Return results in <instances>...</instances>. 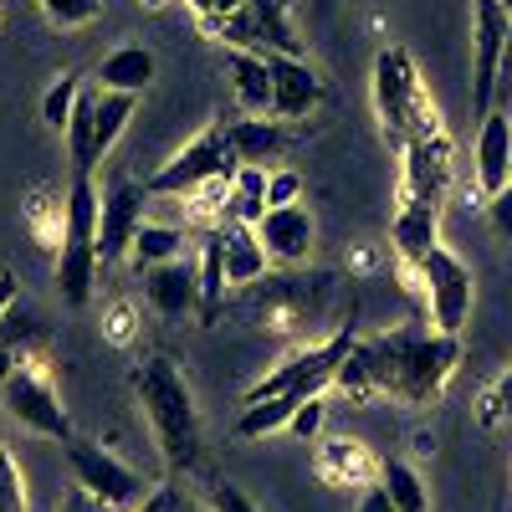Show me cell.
I'll list each match as a JSON object with an SVG mask.
<instances>
[{"label": "cell", "mask_w": 512, "mask_h": 512, "mask_svg": "<svg viewBox=\"0 0 512 512\" xmlns=\"http://www.w3.org/2000/svg\"><path fill=\"white\" fill-rule=\"evenodd\" d=\"M21 364H26L21 354H11V349H0V384H6V379H11V374H16Z\"/></svg>", "instance_id": "cell-45"}, {"label": "cell", "mask_w": 512, "mask_h": 512, "mask_svg": "<svg viewBox=\"0 0 512 512\" xmlns=\"http://www.w3.org/2000/svg\"><path fill=\"white\" fill-rule=\"evenodd\" d=\"M328 390H338V395H349V400H374L379 390H374V364H369V338H354V349L344 354V364L333 369V384Z\"/></svg>", "instance_id": "cell-30"}, {"label": "cell", "mask_w": 512, "mask_h": 512, "mask_svg": "<svg viewBox=\"0 0 512 512\" xmlns=\"http://www.w3.org/2000/svg\"><path fill=\"white\" fill-rule=\"evenodd\" d=\"M256 241L267 246L272 262L282 267H297L313 256V241H318V226L308 216V205H272L262 221H256Z\"/></svg>", "instance_id": "cell-15"}, {"label": "cell", "mask_w": 512, "mask_h": 512, "mask_svg": "<svg viewBox=\"0 0 512 512\" xmlns=\"http://www.w3.org/2000/svg\"><path fill=\"white\" fill-rule=\"evenodd\" d=\"M390 246H395L400 262L415 272L425 256L441 246V205H431V200H400L395 221H390Z\"/></svg>", "instance_id": "cell-17"}, {"label": "cell", "mask_w": 512, "mask_h": 512, "mask_svg": "<svg viewBox=\"0 0 512 512\" xmlns=\"http://www.w3.org/2000/svg\"><path fill=\"white\" fill-rule=\"evenodd\" d=\"M456 175V144L446 134V123L425 128L400 149V200H431L441 205Z\"/></svg>", "instance_id": "cell-11"}, {"label": "cell", "mask_w": 512, "mask_h": 512, "mask_svg": "<svg viewBox=\"0 0 512 512\" xmlns=\"http://www.w3.org/2000/svg\"><path fill=\"white\" fill-rule=\"evenodd\" d=\"M272 205H303V175L297 169H267V210Z\"/></svg>", "instance_id": "cell-36"}, {"label": "cell", "mask_w": 512, "mask_h": 512, "mask_svg": "<svg viewBox=\"0 0 512 512\" xmlns=\"http://www.w3.org/2000/svg\"><path fill=\"white\" fill-rule=\"evenodd\" d=\"M512 98V31H507V47H502V72H497V108Z\"/></svg>", "instance_id": "cell-42"}, {"label": "cell", "mask_w": 512, "mask_h": 512, "mask_svg": "<svg viewBox=\"0 0 512 512\" xmlns=\"http://www.w3.org/2000/svg\"><path fill=\"white\" fill-rule=\"evenodd\" d=\"M139 6H144V11H164V6H169V0H139Z\"/></svg>", "instance_id": "cell-47"}, {"label": "cell", "mask_w": 512, "mask_h": 512, "mask_svg": "<svg viewBox=\"0 0 512 512\" xmlns=\"http://www.w3.org/2000/svg\"><path fill=\"white\" fill-rule=\"evenodd\" d=\"M487 226L512 246V180H507L497 195H487Z\"/></svg>", "instance_id": "cell-39"}, {"label": "cell", "mask_w": 512, "mask_h": 512, "mask_svg": "<svg viewBox=\"0 0 512 512\" xmlns=\"http://www.w3.org/2000/svg\"><path fill=\"white\" fill-rule=\"evenodd\" d=\"M415 277H420V297H425V313H431V328L461 333L466 323H472L477 282H472V267H466L451 246H436L415 267Z\"/></svg>", "instance_id": "cell-7"}, {"label": "cell", "mask_w": 512, "mask_h": 512, "mask_svg": "<svg viewBox=\"0 0 512 512\" xmlns=\"http://www.w3.org/2000/svg\"><path fill=\"white\" fill-rule=\"evenodd\" d=\"M221 241H226V282L231 287L246 292L272 272V256L256 241V226H221Z\"/></svg>", "instance_id": "cell-23"}, {"label": "cell", "mask_w": 512, "mask_h": 512, "mask_svg": "<svg viewBox=\"0 0 512 512\" xmlns=\"http://www.w3.org/2000/svg\"><path fill=\"white\" fill-rule=\"evenodd\" d=\"M77 98H82V77H72V72H62L52 88H47V98H41V123L52 128V134H67V123H72V108H77Z\"/></svg>", "instance_id": "cell-31"}, {"label": "cell", "mask_w": 512, "mask_h": 512, "mask_svg": "<svg viewBox=\"0 0 512 512\" xmlns=\"http://www.w3.org/2000/svg\"><path fill=\"white\" fill-rule=\"evenodd\" d=\"M236 169H241V154L226 134V123H210L205 134H195L169 164H159L154 175L144 180L154 200H190L210 185H226L236 180Z\"/></svg>", "instance_id": "cell-5"}, {"label": "cell", "mask_w": 512, "mask_h": 512, "mask_svg": "<svg viewBox=\"0 0 512 512\" xmlns=\"http://www.w3.org/2000/svg\"><path fill=\"white\" fill-rule=\"evenodd\" d=\"M62 512H118V507H103L98 497H88V492H67V502H62Z\"/></svg>", "instance_id": "cell-43"}, {"label": "cell", "mask_w": 512, "mask_h": 512, "mask_svg": "<svg viewBox=\"0 0 512 512\" xmlns=\"http://www.w3.org/2000/svg\"><path fill=\"white\" fill-rule=\"evenodd\" d=\"M149 205H154V195H149V185H139V180L108 185L103 210H98V256H103V267L128 262L139 226L149 221Z\"/></svg>", "instance_id": "cell-12"}, {"label": "cell", "mask_w": 512, "mask_h": 512, "mask_svg": "<svg viewBox=\"0 0 512 512\" xmlns=\"http://www.w3.org/2000/svg\"><path fill=\"white\" fill-rule=\"evenodd\" d=\"M185 246H190V226H180V221H154V216H149V221L139 226V236H134V251H128V262H134V272L144 277L149 267L180 262Z\"/></svg>", "instance_id": "cell-24"}, {"label": "cell", "mask_w": 512, "mask_h": 512, "mask_svg": "<svg viewBox=\"0 0 512 512\" xmlns=\"http://www.w3.org/2000/svg\"><path fill=\"white\" fill-rule=\"evenodd\" d=\"M0 512H31V497H26V472L16 466V456H11V451L0 456Z\"/></svg>", "instance_id": "cell-34"}, {"label": "cell", "mask_w": 512, "mask_h": 512, "mask_svg": "<svg viewBox=\"0 0 512 512\" xmlns=\"http://www.w3.org/2000/svg\"><path fill=\"white\" fill-rule=\"evenodd\" d=\"M128 384H134V400L154 431V446L164 456L169 472H195L200 466V410H195V390L185 384L180 364L169 354H149L128 369Z\"/></svg>", "instance_id": "cell-2"}, {"label": "cell", "mask_w": 512, "mask_h": 512, "mask_svg": "<svg viewBox=\"0 0 512 512\" xmlns=\"http://www.w3.org/2000/svg\"><path fill=\"white\" fill-rule=\"evenodd\" d=\"M374 108H379L384 139H390L395 149H405L415 134L441 123L431 93H425V82H420V67L405 47H384L374 57Z\"/></svg>", "instance_id": "cell-4"}, {"label": "cell", "mask_w": 512, "mask_h": 512, "mask_svg": "<svg viewBox=\"0 0 512 512\" xmlns=\"http://www.w3.org/2000/svg\"><path fill=\"white\" fill-rule=\"evenodd\" d=\"M134 328H139V308H134V303H113V308H108V318H103L108 344L128 349V344H134Z\"/></svg>", "instance_id": "cell-37"}, {"label": "cell", "mask_w": 512, "mask_h": 512, "mask_svg": "<svg viewBox=\"0 0 512 512\" xmlns=\"http://www.w3.org/2000/svg\"><path fill=\"white\" fill-rule=\"evenodd\" d=\"M323 420H328V405H323V395H313V400H303V405L292 410L287 436H297V441H318V436H323Z\"/></svg>", "instance_id": "cell-35"}, {"label": "cell", "mask_w": 512, "mask_h": 512, "mask_svg": "<svg viewBox=\"0 0 512 512\" xmlns=\"http://www.w3.org/2000/svg\"><path fill=\"white\" fill-rule=\"evenodd\" d=\"M205 507L210 512H262L236 482H216V487H210V497H205Z\"/></svg>", "instance_id": "cell-38"}, {"label": "cell", "mask_w": 512, "mask_h": 512, "mask_svg": "<svg viewBox=\"0 0 512 512\" xmlns=\"http://www.w3.org/2000/svg\"><path fill=\"white\" fill-rule=\"evenodd\" d=\"M98 210H103V195H98L93 175H77L67 190V205H62V246H57V292L67 308H88L98 272H103Z\"/></svg>", "instance_id": "cell-3"}, {"label": "cell", "mask_w": 512, "mask_h": 512, "mask_svg": "<svg viewBox=\"0 0 512 512\" xmlns=\"http://www.w3.org/2000/svg\"><path fill=\"white\" fill-rule=\"evenodd\" d=\"M226 134H231L241 164L277 169V159H282V149H287V128H282V118H272V113H241V118L226 123Z\"/></svg>", "instance_id": "cell-19"}, {"label": "cell", "mask_w": 512, "mask_h": 512, "mask_svg": "<svg viewBox=\"0 0 512 512\" xmlns=\"http://www.w3.org/2000/svg\"><path fill=\"white\" fill-rule=\"evenodd\" d=\"M67 466H72V482L88 492V497H98L103 507H118V512H128V507H139L154 487L134 472L128 461H118L108 446H98V441H67Z\"/></svg>", "instance_id": "cell-8"}, {"label": "cell", "mask_w": 512, "mask_h": 512, "mask_svg": "<svg viewBox=\"0 0 512 512\" xmlns=\"http://www.w3.org/2000/svg\"><path fill=\"white\" fill-rule=\"evenodd\" d=\"M226 77L241 113H272V62L267 52H241L226 47Z\"/></svg>", "instance_id": "cell-21"}, {"label": "cell", "mask_w": 512, "mask_h": 512, "mask_svg": "<svg viewBox=\"0 0 512 512\" xmlns=\"http://www.w3.org/2000/svg\"><path fill=\"white\" fill-rule=\"evenodd\" d=\"M0 405H6V415L16 420V425H26V431H36V436H47V441H72V415L62 410V400H57V390H52V379L41 374L31 359L0 384Z\"/></svg>", "instance_id": "cell-9"}, {"label": "cell", "mask_w": 512, "mask_h": 512, "mask_svg": "<svg viewBox=\"0 0 512 512\" xmlns=\"http://www.w3.org/2000/svg\"><path fill=\"white\" fill-rule=\"evenodd\" d=\"M41 16L62 31H77V26H93L103 16V0H41Z\"/></svg>", "instance_id": "cell-32"}, {"label": "cell", "mask_w": 512, "mask_h": 512, "mask_svg": "<svg viewBox=\"0 0 512 512\" xmlns=\"http://www.w3.org/2000/svg\"><path fill=\"white\" fill-rule=\"evenodd\" d=\"M0 456H6V441H0Z\"/></svg>", "instance_id": "cell-49"}, {"label": "cell", "mask_w": 512, "mask_h": 512, "mask_svg": "<svg viewBox=\"0 0 512 512\" xmlns=\"http://www.w3.org/2000/svg\"><path fill=\"white\" fill-rule=\"evenodd\" d=\"M185 6L195 11V21H221V16L246 11V0H185Z\"/></svg>", "instance_id": "cell-40"}, {"label": "cell", "mask_w": 512, "mask_h": 512, "mask_svg": "<svg viewBox=\"0 0 512 512\" xmlns=\"http://www.w3.org/2000/svg\"><path fill=\"white\" fill-rule=\"evenodd\" d=\"M47 344V328H41V313L36 308H26L21 297L0 313V349H11V354H21V359H31V349H41Z\"/></svg>", "instance_id": "cell-29"}, {"label": "cell", "mask_w": 512, "mask_h": 512, "mask_svg": "<svg viewBox=\"0 0 512 512\" xmlns=\"http://www.w3.org/2000/svg\"><path fill=\"white\" fill-rule=\"evenodd\" d=\"M472 164H477V190H482V200L497 195V190L512 180V113H507V108H492V113L477 123Z\"/></svg>", "instance_id": "cell-16"}, {"label": "cell", "mask_w": 512, "mask_h": 512, "mask_svg": "<svg viewBox=\"0 0 512 512\" xmlns=\"http://www.w3.org/2000/svg\"><path fill=\"white\" fill-rule=\"evenodd\" d=\"M512 31V11L502 0H472V118L482 123L497 108V72Z\"/></svg>", "instance_id": "cell-10"}, {"label": "cell", "mask_w": 512, "mask_h": 512, "mask_svg": "<svg viewBox=\"0 0 512 512\" xmlns=\"http://www.w3.org/2000/svg\"><path fill=\"white\" fill-rule=\"evenodd\" d=\"M16 297H21V287H16V277H11V272H0V313H6V308L16 303Z\"/></svg>", "instance_id": "cell-44"}, {"label": "cell", "mask_w": 512, "mask_h": 512, "mask_svg": "<svg viewBox=\"0 0 512 512\" xmlns=\"http://www.w3.org/2000/svg\"><path fill=\"white\" fill-rule=\"evenodd\" d=\"M67 154L77 164V175H93V169L103 164L98 159V88H82L77 108H72V123H67Z\"/></svg>", "instance_id": "cell-25"}, {"label": "cell", "mask_w": 512, "mask_h": 512, "mask_svg": "<svg viewBox=\"0 0 512 512\" xmlns=\"http://www.w3.org/2000/svg\"><path fill=\"white\" fill-rule=\"evenodd\" d=\"M246 11L262 31L267 52H282V57H303V41H297V26L287 16V0H246Z\"/></svg>", "instance_id": "cell-27"}, {"label": "cell", "mask_w": 512, "mask_h": 512, "mask_svg": "<svg viewBox=\"0 0 512 512\" xmlns=\"http://www.w3.org/2000/svg\"><path fill=\"white\" fill-rule=\"evenodd\" d=\"M349 349H354V333H349V328H338L333 338H323V344H308V349L287 354L277 369H267V374L246 390V405H251V400H277V395H292V400H313V395H323L328 384H333V369L344 364Z\"/></svg>", "instance_id": "cell-6"}, {"label": "cell", "mask_w": 512, "mask_h": 512, "mask_svg": "<svg viewBox=\"0 0 512 512\" xmlns=\"http://www.w3.org/2000/svg\"><path fill=\"white\" fill-rule=\"evenodd\" d=\"M154 72H159V57H154L149 47H113V52L93 67V88L144 98L149 82H154Z\"/></svg>", "instance_id": "cell-20"}, {"label": "cell", "mask_w": 512, "mask_h": 512, "mask_svg": "<svg viewBox=\"0 0 512 512\" xmlns=\"http://www.w3.org/2000/svg\"><path fill=\"white\" fill-rule=\"evenodd\" d=\"M313 6H318V11H328V6H338V0H313Z\"/></svg>", "instance_id": "cell-48"}, {"label": "cell", "mask_w": 512, "mask_h": 512, "mask_svg": "<svg viewBox=\"0 0 512 512\" xmlns=\"http://www.w3.org/2000/svg\"><path fill=\"white\" fill-rule=\"evenodd\" d=\"M477 415H482V425H502V420H512V364H507V369L487 384V390H482Z\"/></svg>", "instance_id": "cell-33"}, {"label": "cell", "mask_w": 512, "mask_h": 512, "mask_svg": "<svg viewBox=\"0 0 512 512\" xmlns=\"http://www.w3.org/2000/svg\"><path fill=\"white\" fill-rule=\"evenodd\" d=\"M195 251H200V256H195V277H200V318H205V323H216L221 308H226V292H231V282H226V241H221V226H216V231H205Z\"/></svg>", "instance_id": "cell-22"}, {"label": "cell", "mask_w": 512, "mask_h": 512, "mask_svg": "<svg viewBox=\"0 0 512 512\" xmlns=\"http://www.w3.org/2000/svg\"><path fill=\"white\" fill-rule=\"evenodd\" d=\"M267 216V169L241 164L236 180L226 185V226H256Z\"/></svg>", "instance_id": "cell-26"}, {"label": "cell", "mask_w": 512, "mask_h": 512, "mask_svg": "<svg viewBox=\"0 0 512 512\" xmlns=\"http://www.w3.org/2000/svg\"><path fill=\"white\" fill-rule=\"evenodd\" d=\"M313 466L328 487H369L379 482V461L369 456V446L359 436H328L313 451Z\"/></svg>", "instance_id": "cell-18"}, {"label": "cell", "mask_w": 512, "mask_h": 512, "mask_svg": "<svg viewBox=\"0 0 512 512\" xmlns=\"http://www.w3.org/2000/svg\"><path fill=\"white\" fill-rule=\"evenodd\" d=\"M369 364H374V390L405 400V405H431L451 384L461 364V333L441 328H390L369 338Z\"/></svg>", "instance_id": "cell-1"}, {"label": "cell", "mask_w": 512, "mask_h": 512, "mask_svg": "<svg viewBox=\"0 0 512 512\" xmlns=\"http://www.w3.org/2000/svg\"><path fill=\"white\" fill-rule=\"evenodd\" d=\"M169 512H210L205 502H190V497H175V507H169Z\"/></svg>", "instance_id": "cell-46"}, {"label": "cell", "mask_w": 512, "mask_h": 512, "mask_svg": "<svg viewBox=\"0 0 512 512\" xmlns=\"http://www.w3.org/2000/svg\"><path fill=\"white\" fill-rule=\"evenodd\" d=\"M354 512H395V502H390V492H384L379 482H369L364 487V497H359V507Z\"/></svg>", "instance_id": "cell-41"}, {"label": "cell", "mask_w": 512, "mask_h": 512, "mask_svg": "<svg viewBox=\"0 0 512 512\" xmlns=\"http://www.w3.org/2000/svg\"><path fill=\"white\" fill-rule=\"evenodd\" d=\"M267 62H272V118H282V123L308 118L323 103L318 67L308 57H282V52H267Z\"/></svg>", "instance_id": "cell-13"}, {"label": "cell", "mask_w": 512, "mask_h": 512, "mask_svg": "<svg viewBox=\"0 0 512 512\" xmlns=\"http://www.w3.org/2000/svg\"><path fill=\"white\" fill-rule=\"evenodd\" d=\"M144 303L164 323L200 318V277H195V267L185 262V256L180 262H164V267H149L144 272Z\"/></svg>", "instance_id": "cell-14"}, {"label": "cell", "mask_w": 512, "mask_h": 512, "mask_svg": "<svg viewBox=\"0 0 512 512\" xmlns=\"http://www.w3.org/2000/svg\"><path fill=\"white\" fill-rule=\"evenodd\" d=\"M379 487L390 492L395 512H431V492L410 461H379Z\"/></svg>", "instance_id": "cell-28"}]
</instances>
